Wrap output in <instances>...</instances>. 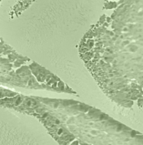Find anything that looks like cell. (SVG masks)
<instances>
[{
    "mask_svg": "<svg viewBox=\"0 0 143 145\" xmlns=\"http://www.w3.org/2000/svg\"><path fill=\"white\" fill-rule=\"evenodd\" d=\"M25 104L26 105H27V107H31V108H33V107H35L37 105V103L33 99H27L26 100L25 102Z\"/></svg>",
    "mask_w": 143,
    "mask_h": 145,
    "instance_id": "obj_1",
    "label": "cell"
}]
</instances>
